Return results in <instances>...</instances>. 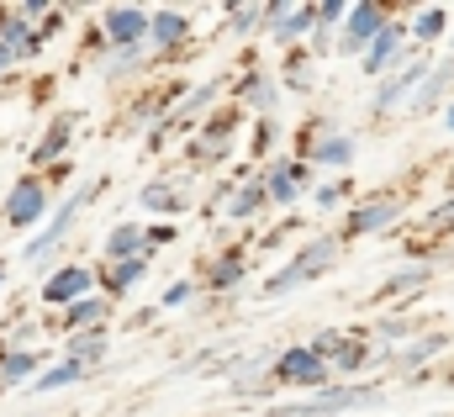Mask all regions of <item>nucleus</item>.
I'll return each mask as SVG.
<instances>
[{
  "label": "nucleus",
  "mask_w": 454,
  "mask_h": 417,
  "mask_svg": "<svg viewBox=\"0 0 454 417\" xmlns=\"http://www.w3.org/2000/svg\"><path fill=\"white\" fill-rule=\"evenodd\" d=\"M0 280H5V270H0Z\"/></svg>",
  "instance_id": "42"
},
{
  "label": "nucleus",
  "mask_w": 454,
  "mask_h": 417,
  "mask_svg": "<svg viewBox=\"0 0 454 417\" xmlns=\"http://www.w3.org/2000/svg\"><path fill=\"white\" fill-rule=\"evenodd\" d=\"M259 21H264V5H227V32L232 37H248Z\"/></svg>",
  "instance_id": "32"
},
{
  "label": "nucleus",
  "mask_w": 454,
  "mask_h": 417,
  "mask_svg": "<svg viewBox=\"0 0 454 417\" xmlns=\"http://www.w3.org/2000/svg\"><path fill=\"white\" fill-rule=\"evenodd\" d=\"M243 96L254 101V111H270V106H275V85H270L264 75H254V80L243 85Z\"/></svg>",
  "instance_id": "33"
},
{
  "label": "nucleus",
  "mask_w": 454,
  "mask_h": 417,
  "mask_svg": "<svg viewBox=\"0 0 454 417\" xmlns=\"http://www.w3.org/2000/svg\"><path fill=\"white\" fill-rule=\"evenodd\" d=\"M450 90H454V69H434V75L423 80V90H418V96L407 101V116H428L434 106L450 96Z\"/></svg>",
  "instance_id": "21"
},
{
  "label": "nucleus",
  "mask_w": 454,
  "mask_h": 417,
  "mask_svg": "<svg viewBox=\"0 0 454 417\" xmlns=\"http://www.w3.org/2000/svg\"><path fill=\"white\" fill-rule=\"evenodd\" d=\"M74 122H80L74 111H64L59 122H48V132H43V143L32 148V164H53V159H59V153L69 148V132H74Z\"/></svg>",
  "instance_id": "19"
},
{
  "label": "nucleus",
  "mask_w": 454,
  "mask_h": 417,
  "mask_svg": "<svg viewBox=\"0 0 454 417\" xmlns=\"http://www.w3.org/2000/svg\"><path fill=\"white\" fill-rule=\"evenodd\" d=\"M343 254V238H333V232H323V238H307L301 248H296V259L291 264H280L270 280H264V296H291L296 286H307V280H317L323 270H333Z\"/></svg>",
  "instance_id": "1"
},
{
  "label": "nucleus",
  "mask_w": 454,
  "mask_h": 417,
  "mask_svg": "<svg viewBox=\"0 0 454 417\" xmlns=\"http://www.w3.org/2000/svg\"><path fill=\"white\" fill-rule=\"evenodd\" d=\"M143 211H159V216H180L185 211V180H153L143 185Z\"/></svg>",
  "instance_id": "17"
},
{
  "label": "nucleus",
  "mask_w": 454,
  "mask_h": 417,
  "mask_svg": "<svg viewBox=\"0 0 454 417\" xmlns=\"http://www.w3.org/2000/svg\"><path fill=\"white\" fill-rule=\"evenodd\" d=\"M402 37H407V32H402V21H391V27L375 37V48L364 53V75H370V80H386V75H396V59H402Z\"/></svg>",
  "instance_id": "13"
},
{
  "label": "nucleus",
  "mask_w": 454,
  "mask_h": 417,
  "mask_svg": "<svg viewBox=\"0 0 454 417\" xmlns=\"http://www.w3.org/2000/svg\"><path fill=\"white\" fill-rule=\"evenodd\" d=\"M191 296H196V280H180V286H169V291H164V307H185Z\"/></svg>",
  "instance_id": "36"
},
{
  "label": "nucleus",
  "mask_w": 454,
  "mask_h": 417,
  "mask_svg": "<svg viewBox=\"0 0 454 417\" xmlns=\"http://www.w3.org/2000/svg\"><path fill=\"white\" fill-rule=\"evenodd\" d=\"M259 207H270V191H264V180H254V185L232 191V201H227V222H243V216H254Z\"/></svg>",
  "instance_id": "25"
},
{
  "label": "nucleus",
  "mask_w": 454,
  "mask_h": 417,
  "mask_svg": "<svg viewBox=\"0 0 454 417\" xmlns=\"http://www.w3.org/2000/svg\"><path fill=\"white\" fill-rule=\"evenodd\" d=\"M27 381H37V354H32V349L5 354V359H0V386H27Z\"/></svg>",
  "instance_id": "24"
},
{
  "label": "nucleus",
  "mask_w": 454,
  "mask_h": 417,
  "mask_svg": "<svg viewBox=\"0 0 454 417\" xmlns=\"http://www.w3.org/2000/svg\"><path fill=\"white\" fill-rule=\"evenodd\" d=\"M16 59H21V53H16V48H11V43H0V69H11V64H16Z\"/></svg>",
  "instance_id": "40"
},
{
  "label": "nucleus",
  "mask_w": 454,
  "mask_h": 417,
  "mask_svg": "<svg viewBox=\"0 0 454 417\" xmlns=\"http://www.w3.org/2000/svg\"><path fill=\"white\" fill-rule=\"evenodd\" d=\"M301 180H307V164H296V159H280V164L264 169V191H270L275 207H291L296 191H301Z\"/></svg>",
  "instance_id": "14"
},
{
  "label": "nucleus",
  "mask_w": 454,
  "mask_h": 417,
  "mask_svg": "<svg viewBox=\"0 0 454 417\" xmlns=\"http://www.w3.org/2000/svg\"><path fill=\"white\" fill-rule=\"evenodd\" d=\"M317 21H323V27H333V21H348V5H339V0L317 5ZM323 27H317V32H323Z\"/></svg>",
  "instance_id": "37"
},
{
  "label": "nucleus",
  "mask_w": 454,
  "mask_h": 417,
  "mask_svg": "<svg viewBox=\"0 0 454 417\" xmlns=\"http://www.w3.org/2000/svg\"><path fill=\"white\" fill-rule=\"evenodd\" d=\"M444 333H423L418 343H407V349H386V354H375V365H391V370H402V375H412L423 359H434V354H444Z\"/></svg>",
  "instance_id": "12"
},
{
  "label": "nucleus",
  "mask_w": 454,
  "mask_h": 417,
  "mask_svg": "<svg viewBox=\"0 0 454 417\" xmlns=\"http://www.w3.org/2000/svg\"><path fill=\"white\" fill-rule=\"evenodd\" d=\"M386 397L380 381H364V386H328L317 391L307 407H296V417H348V407H375Z\"/></svg>",
  "instance_id": "2"
},
{
  "label": "nucleus",
  "mask_w": 454,
  "mask_h": 417,
  "mask_svg": "<svg viewBox=\"0 0 454 417\" xmlns=\"http://www.w3.org/2000/svg\"><path fill=\"white\" fill-rule=\"evenodd\" d=\"M370 365H375V354H370L359 338H348V343L339 349V359H333V370H339V375H359V370H370Z\"/></svg>",
  "instance_id": "30"
},
{
  "label": "nucleus",
  "mask_w": 454,
  "mask_h": 417,
  "mask_svg": "<svg viewBox=\"0 0 454 417\" xmlns=\"http://www.w3.org/2000/svg\"><path fill=\"white\" fill-rule=\"evenodd\" d=\"M428 280H434V264H407V270H396V275L375 291V302H391V296H418Z\"/></svg>",
  "instance_id": "20"
},
{
  "label": "nucleus",
  "mask_w": 454,
  "mask_h": 417,
  "mask_svg": "<svg viewBox=\"0 0 454 417\" xmlns=\"http://www.w3.org/2000/svg\"><path fill=\"white\" fill-rule=\"evenodd\" d=\"M148 32H153V11H143V5H106L101 11V37L116 48H143Z\"/></svg>",
  "instance_id": "4"
},
{
  "label": "nucleus",
  "mask_w": 454,
  "mask_h": 417,
  "mask_svg": "<svg viewBox=\"0 0 454 417\" xmlns=\"http://www.w3.org/2000/svg\"><path fill=\"white\" fill-rule=\"evenodd\" d=\"M434 75V64H423V59H412L407 69H396V75H386L380 85H375V96H370V111L375 116H391V106L407 101L412 90H423V80Z\"/></svg>",
  "instance_id": "7"
},
{
  "label": "nucleus",
  "mask_w": 454,
  "mask_h": 417,
  "mask_svg": "<svg viewBox=\"0 0 454 417\" xmlns=\"http://www.w3.org/2000/svg\"><path fill=\"white\" fill-rule=\"evenodd\" d=\"M450 132H454V111H450Z\"/></svg>",
  "instance_id": "41"
},
{
  "label": "nucleus",
  "mask_w": 454,
  "mask_h": 417,
  "mask_svg": "<svg viewBox=\"0 0 454 417\" xmlns=\"http://www.w3.org/2000/svg\"><path fill=\"white\" fill-rule=\"evenodd\" d=\"M375 333L391 343V338H407V333H418V317H386V322H375Z\"/></svg>",
  "instance_id": "34"
},
{
  "label": "nucleus",
  "mask_w": 454,
  "mask_h": 417,
  "mask_svg": "<svg viewBox=\"0 0 454 417\" xmlns=\"http://www.w3.org/2000/svg\"><path fill=\"white\" fill-rule=\"evenodd\" d=\"M185 37H191V16L185 11H153V32H148L153 48H180Z\"/></svg>",
  "instance_id": "18"
},
{
  "label": "nucleus",
  "mask_w": 454,
  "mask_h": 417,
  "mask_svg": "<svg viewBox=\"0 0 454 417\" xmlns=\"http://www.w3.org/2000/svg\"><path fill=\"white\" fill-rule=\"evenodd\" d=\"M43 211H48V191H43V180L27 175V180L11 191V201H5V222H11V227H32Z\"/></svg>",
  "instance_id": "11"
},
{
  "label": "nucleus",
  "mask_w": 454,
  "mask_h": 417,
  "mask_svg": "<svg viewBox=\"0 0 454 417\" xmlns=\"http://www.w3.org/2000/svg\"><path fill=\"white\" fill-rule=\"evenodd\" d=\"M101 254H106V264L143 259V254H148V232H143L137 222H116L112 232H106V243H101Z\"/></svg>",
  "instance_id": "15"
},
{
  "label": "nucleus",
  "mask_w": 454,
  "mask_h": 417,
  "mask_svg": "<svg viewBox=\"0 0 454 417\" xmlns=\"http://www.w3.org/2000/svg\"><path fill=\"white\" fill-rule=\"evenodd\" d=\"M96 191H101V185H85V191H74V196H69V201L59 207V216H53V222L43 227V238H32V243L21 248V259H27V264H43V259H48V254H53L59 243H69V227H74V216L85 211V201H90Z\"/></svg>",
  "instance_id": "3"
},
{
  "label": "nucleus",
  "mask_w": 454,
  "mask_h": 417,
  "mask_svg": "<svg viewBox=\"0 0 454 417\" xmlns=\"http://www.w3.org/2000/svg\"><path fill=\"white\" fill-rule=\"evenodd\" d=\"M243 275H248V259H243V254H223V259L207 270V286H212V291H232Z\"/></svg>",
  "instance_id": "27"
},
{
  "label": "nucleus",
  "mask_w": 454,
  "mask_h": 417,
  "mask_svg": "<svg viewBox=\"0 0 454 417\" xmlns=\"http://www.w3.org/2000/svg\"><path fill=\"white\" fill-rule=\"evenodd\" d=\"M402 211H407V201H402V196H380V201H364V207L348 211V227H343V238H370V232L391 227Z\"/></svg>",
  "instance_id": "9"
},
{
  "label": "nucleus",
  "mask_w": 454,
  "mask_h": 417,
  "mask_svg": "<svg viewBox=\"0 0 454 417\" xmlns=\"http://www.w3.org/2000/svg\"><path fill=\"white\" fill-rule=\"evenodd\" d=\"M90 286H96V275L85 270V264H64V270H53L48 280H43V302H53V307H74V302H85L90 296Z\"/></svg>",
  "instance_id": "8"
},
{
  "label": "nucleus",
  "mask_w": 454,
  "mask_h": 417,
  "mask_svg": "<svg viewBox=\"0 0 454 417\" xmlns=\"http://www.w3.org/2000/svg\"><path fill=\"white\" fill-rule=\"evenodd\" d=\"M391 27V11L386 5H348V21H343V53H370L375 37Z\"/></svg>",
  "instance_id": "6"
},
{
  "label": "nucleus",
  "mask_w": 454,
  "mask_h": 417,
  "mask_svg": "<svg viewBox=\"0 0 454 417\" xmlns=\"http://www.w3.org/2000/svg\"><path fill=\"white\" fill-rule=\"evenodd\" d=\"M232 127H238V111L217 116V122H212V127L191 143V159H196V164H217V159H223V148L232 143Z\"/></svg>",
  "instance_id": "16"
},
{
  "label": "nucleus",
  "mask_w": 454,
  "mask_h": 417,
  "mask_svg": "<svg viewBox=\"0 0 454 417\" xmlns=\"http://www.w3.org/2000/svg\"><path fill=\"white\" fill-rule=\"evenodd\" d=\"M328 370H333V365H328V359H317V354L301 343V349H286V354L275 359V370H270V375H275L280 386H312V391H328Z\"/></svg>",
  "instance_id": "5"
},
{
  "label": "nucleus",
  "mask_w": 454,
  "mask_h": 417,
  "mask_svg": "<svg viewBox=\"0 0 454 417\" xmlns=\"http://www.w3.org/2000/svg\"><path fill=\"white\" fill-rule=\"evenodd\" d=\"M69 359H80V365L106 359V333H101V327H96V333H74V338H69Z\"/></svg>",
  "instance_id": "29"
},
{
  "label": "nucleus",
  "mask_w": 454,
  "mask_h": 417,
  "mask_svg": "<svg viewBox=\"0 0 454 417\" xmlns=\"http://www.w3.org/2000/svg\"><path fill=\"white\" fill-rule=\"evenodd\" d=\"M343 196H348V191H343L339 180H333V185H323V191H317V207H339Z\"/></svg>",
  "instance_id": "38"
},
{
  "label": "nucleus",
  "mask_w": 454,
  "mask_h": 417,
  "mask_svg": "<svg viewBox=\"0 0 454 417\" xmlns=\"http://www.w3.org/2000/svg\"><path fill=\"white\" fill-rule=\"evenodd\" d=\"M143 275H148V254H143V259H121V264H106V291H112V296H121V291H132Z\"/></svg>",
  "instance_id": "26"
},
{
  "label": "nucleus",
  "mask_w": 454,
  "mask_h": 417,
  "mask_svg": "<svg viewBox=\"0 0 454 417\" xmlns=\"http://www.w3.org/2000/svg\"><path fill=\"white\" fill-rule=\"evenodd\" d=\"M428 227H434V232H450V227H454V196L444 201V207L428 211Z\"/></svg>",
  "instance_id": "35"
},
{
  "label": "nucleus",
  "mask_w": 454,
  "mask_h": 417,
  "mask_svg": "<svg viewBox=\"0 0 454 417\" xmlns=\"http://www.w3.org/2000/svg\"><path fill=\"white\" fill-rule=\"evenodd\" d=\"M101 322H106V296H101V302H96V296H85V302H74V307L64 312V322H59V327L74 338V333H96Z\"/></svg>",
  "instance_id": "22"
},
{
  "label": "nucleus",
  "mask_w": 454,
  "mask_h": 417,
  "mask_svg": "<svg viewBox=\"0 0 454 417\" xmlns=\"http://www.w3.org/2000/svg\"><path fill=\"white\" fill-rule=\"evenodd\" d=\"M85 375H90V365H80V359H64V365L43 370L32 386H37V391H59V386H74V381H85Z\"/></svg>",
  "instance_id": "28"
},
{
  "label": "nucleus",
  "mask_w": 454,
  "mask_h": 417,
  "mask_svg": "<svg viewBox=\"0 0 454 417\" xmlns=\"http://www.w3.org/2000/svg\"><path fill=\"white\" fill-rule=\"evenodd\" d=\"M412 32H418V43H439V37L450 32V11H444V5H428V11L412 21Z\"/></svg>",
  "instance_id": "31"
},
{
  "label": "nucleus",
  "mask_w": 454,
  "mask_h": 417,
  "mask_svg": "<svg viewBox=\"0 0 454 417\" xmlns=\"http://www.w3.org/2000/svg\"><path fill=\"white\" fill-rule=\"evenodd\" d=\"M317 27H323V21H317V5H296V11H291V16L270 32V37H275V43H296V37L317 32Z\"/></svg>",
  "instance_id": "23"
},
{
  "label": "nucleus",
  "mask_w": 454,
  "mask_h": 417,
  "mask_svg": "<svg viewBox=\"0 0 454 417\" xmlns=\"http://www.w3.org/2000/svg\"><path fill=\"white\" fill-rule=\"evenodd\" d=\"M307 159L343 169V164H354V138L348 132H333V127H312L307 132Z\"/></svg>",
  "instance_id": "10"
},
{
  "label": "nucleus",
  "mask_w": 454,
  "mask_h": 417,
  "mask_svg": "<svg viewBox=\"0 0 454 417\" xmlns=\"http://www.w3.org/2000/svg\"><path fill=\"white\" fill-rule=\"evenodd\" d=\"M169 238H175V227H169V222H159V227H148V248H164Z\"/></svg>",
  "instance_id": "39"
}]
</instances>
